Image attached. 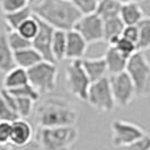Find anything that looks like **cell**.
<instances>
[{
    "instance_id": "cell-40",
    "label": "cell",
    "mask_w": 150,
    "mask_h": 150,
    "mask_svg": "<svg viewBox=\"0 0 150 150\" xmlns=\"http://www.w3.org/2000/svg\"><path fill=\"white\" fill-rule=\"evenodd\" d=\"M98 1H99V0H98Z\"/></svg>"
},
{
    "instance_id": "cell-33",
    "label": "cell",
    "mask_w": 150,
    "mask_h": 150,
    "mask_svg": "<svg viewBox=\"0 0 150 150\" xmlns=\"http://www.w3.org/2000/svg\"><path fill=\"white\" fill-rule=\"evenodd\" d=\"M124 150H150V134L146 133L142 138L124 147Z\"/></svg>"
},
{
    "instance_id": "cell-3",
    "label": "cell",
    "mask_w": 150,
    "mask_h": 150,
    "mask_svg": "<svg viewBox=\"0 0 150 150\" xmlns=\"http://www.w3.org/2000/svg\"><path fill=\"white\" fill-rule=\"evenodd\" d=\"M78 130L72 127L38 128L36 139L43 150H71L78 140Z\"/></svg>"
},
{
    "instance_id": "cell-29",
    "label": "cell",
    "mask_w": 150,
    "mask_h": 150,
    "mask_svg": "<svg viewBox=\"0 0 150 150\" xmlns=\"http://www.w3.org/2000/svg\"><path fill=\"white\" fill-rule=\"evenodd\" d=\"M30 6V0H0V7L4 14L14 13Z\"/></svg>"
},
{
    "instance_id": "cell-12",
    "label": "cell",
    "mask_w": 150,
    "mask_h": 150,
    "mask_svg": "<svg viewBox=\"0 0 150 150\" xmlns=\"http://www.w3.org/2000/svg\"><path fill=\"white\" fill-rule=\"evenodd\" d=\"M88 43L75 30L67 32V51L66 59L68 60H83L87 51Z\"/></svg>"
},
{
    "instance_id": "cell-1",
    "label": "cell",
    "mask_w": 150,
    "mask_h": 150,
    "mask_svg": "<svg viewBox=\"0 0 150 150\" xmlns=\"http://www.w3.org/2000/svg\"><path fill=\"white\" fill-rule=\"evenodd\" d=\"M34 16L54 30H71L81 17L71 1L67 0H36L30 5Z\"/></svg>"
},
{
    "instance_id": "cell-13",
    "label": "cell",
    "mask_w": 150,
    "mask_h": 150,
    "mask_svg": "<svg viewBox=\"0 0 150 150\" xmlns=\"http://www.w3.org/2000/svg\"><path fill=\"white\" fill-rule=\"evenodd\" d=\"M34 130L30 122L25 119H18L11 123V139L10 144L22 146L33 140Z\"/></svg>"
},
{
    "instance_id": "cell-19",
    "label": "cell",
    "mask_w": 150,
    "mask_h": 150,
    "mask_svg": "<svg viewBox=\"0 0 150 150\" xmlns=\"http://www.w3.org/2000/svg\"><path fill=\"white\" fill-rule=\"evenodd\" d=\"M27 83H30L27 70L16 67L5 75L2 86H4V89L13 90L16 88H19V87H23Z\"/></svg>"
},
{
    "instance_id": "cell-35",
    "label": "cell",
    "mask_w": 150,
    "mask_h": 150,
    "mask_svg": "<svg viewBox=\"0 0 150 150\" xmlns=\"http://www.w3.org/2000/svg\"><path fill=\"white\" fill-rule=\"evenodd\" d=\"M9 150H43L41 143L38 142V139H33L26 144L22 146H14V144H9Z\"/></svg>"
},
{
    "instance_id": "cell-4",
    "label": "cell",
    "mask_w": 150,
    "mask_h": 150,
    "mask_svg": "<svg viewBox=\"0 0 150 150\" xmlns=\"http://www.w3.org/2000/svg\"><path fill=\"white\" fill-rule=\"evenodd\" d=\"M127 74L133 81L138 97L150 95V62L144 53L138 51L128 61Z\"/></svg>"
},
{
    "instance_id": "cell-32",
    "label": "cell",
    "mask_w": 150,
    "mask_h": 150,
    "mask_svg": "<svg viewBox=\"0 0 150 150\" xmlns=\"http://www.w3.org/2000/svg\"><path fill=\"white\" fill-rule=\"evenodd\" d=\"M11 123L7 121H0V143L10 144L11 139Z\"/></svg>"
},
{
    "instance_id": "cell-38",
    "label": "cell",
    "mask_w": 150,
    "mask_h": 150,
    "mask_svg": "<svg viewBox=\"0 0 150 150\" xmlns=\"http://www.w3.org/2000/svg\"><path fill=\"white\" fill-rule=\"evenodd\" d=\"M30 5H32V4H33V2H35L36 0H30Z\"/></svg>"
},
{
    "instance_id": "cell-30",
    "label": "cell",
    "mask_w": 150,
    "mask_h": 150,
    "mask_svg": "<svg viewBox=\"0 0 150 150\" xmlns=\"http://www.w3.org/2000/svg\"><path fill=\"white\" fill-rule=\"evenodd\" d=\"M8 91H9L10 94H13L14 96L30 98V99H33L34 102H38V99H40V97H41V94H40L30 83H27V85H25V86H23V87H19V88H16V89L8 90Z\"/></svg>"
},
{
    "instance_id": "cell-31",
    "label": "cell",
    "mask_w": 150,
    "mask_h": 150,
    "mask_svg": "<svg viewBox=\"0 0 150 150\" xmlns=\"http://www.w3.org/2000/svg\"><path fill=\"white\" fill-rule=\"evenodd\" d=\"M18 115L16 114L10 106L8 105L6 99L4 98L1 91H0V121H7V122H14L18 120Z\"/></svg>"
},
{
    "instance_id": "cell-26",
    "label": "cell",
    "mask_w": 150,
    "mask_h": 150,
    "mask_svg": "<svg viewBox=\"0 0 150 150\" xmlns=\"http://www.w3.org/2000/svg\"><path fill=\"white\" fill-rule=\"evenodd\" d=\"M38 30H40V21L36 16L33 15L27 21L23 23L21 27L17 30V32L25 38L33 41V38L38 35Z\"/></svg>"
},
{
    "instance_id": "cell-5",
    "label": "cell",
    "mask_w": 150,
    "mask_h": 150,
    "mask_svg": "<svg viewBox=\"0 0 150 150\" xmlns=\"http://www.w3.org/2000/svg\"><path fill=\"white\" fill-rule=\"evenodd\" d=\"M30 83L41 95L51 94L57 87L58 67L55 62L43 60L27 70Z\"/></svg>"
},
{
    "instance_id": "cell-6",
    "label": "cell",
    "mask_w": 150,
    "mask_h": 150,
    "mask_svg": "<svg viewBox=\"0 0 150 150\" xmlns=\"http://www.w3.org/2000/svg\"><path fill=\"white\" fill-rule=\"evenodd\" d=\"M89 77L83 67L81 60L69 62L66 68V85L68 91L76 98L86 102L90 87Z\"/></svg>"
},
{
    "instance_id": "cell-34",
    "label": "cell",
    "mask_w": 150,
    "mask_h": 150,
    "mask_svg": "<svg viewBox=\"0 0 150 150\" xmlns=\"http://www.w3.org/2000/svg\"><path fill=\"white\" fill-rule=\"evenodd\" d=\"M122 38H127V40L137 44L138 40H139V28H138V25L125 26L124 30H123V33H122Z\"/></svg>"
},
{
    "instance_id": "cell-11",
    "label": "cell",
    "mask_w": 150,
    "mask_h": 150,
    "mask_svg": "<svg viewBox=\"0 0 150 150\" xmlns=\"http://www.w3.org/2000/svg\"><path fill=\"white\" fill-rule=\"evenodd\" d=\"M38 21H40V30L38 35L32 41V46L42 55L44 60L55 62L52 55V40L55 30L43 21L41 19Z\"/></svg>"
},
{
    "instance_id": "cell-24",
    "label": "cell",
    "mask_w": 150,
    "mask_h": 150,
    "mask_svg": "<svg viewBox=\"0 0 150 150\" xmlns=\"http://www.w3.org/2000/svg\"><path fill=\"white\" fill-rule=\"evenodd\" d=\"M139 40H138V51H146L150 49V17H144L138 24Z\"/></svg>"
},
{
    "instance_id": "cell-2",
    "label": "cell",
    "mask_w": 150,
    "mask_h": 150,
    "mask_svg": "<svg viewBox=\"0 0 150 150\" xmlns=\"http://www.w3.org/2000/svg\"><path fill=\"white\" fill-rule=\"evenodd\" d=\"M38 128L72 127L78 120V112L71 102L60 96H50L35 108Z\"/></svg>"
},
{
    "instance_id": "cell-8",
    "label": "cell",
    "mask_w": 150,
    "mask_h": 150,
    "mask_svg": "<svg viewBox=\"0 0 150 150\" xmlns=\"http://www.w3.org/2000/svg\"><path fill=\"white\" fill-rule=\"evenodd\" d=\"M110 83L113 93L115 104L119 107H125L130 105L137 97V91L133 81L127 71L117 75L110 76Z\"/></svg>"
},
{
    "instance_id": "cell-17",
    "label": "cell",
    "mask_w": 150,
    "mask_h": 150,
    "mask_svg": "<svg viewBox=\"0 0 150 150\" xmlns=\"http://www.w3.org/2000/svg\"><path fill=\"white\" fill-rule=\"evenodd\" d=\"M16 67L15 52L8 44L6 34H0V72L6 75Z\"/></svg>"
},
{
    "instance_id": "cell-39",
    "label": "cell",
    "mask_w": 150,
    "mask_h": 150,
    "mask_svg": "<svg viewBox=\"0 0 150 150\" xmlns=\"http://www.w3.org/2000/svg\"><path fill=\"white\" fill-rule=\"evenodd\" d=\"M67 1H72V0H67Z\"/></svg>"
},
{
    "instance_id": "cell-15",
    "label": "cell",
    "mask_w": 150,
    "mask_h": 150,
    "mask_svg": "<svg viewBox=\"0 0 150 150\" xmlns=\"http://www.w3.org/2000/svg\"><path fill=\"white\" fill-rule=\"evenodd\" d=\"M83 67L89 77L90 81L95 83L107 77V66L104 58H94V59H83Z\"/></svg>"
},
{
    "instance_id": "cell-18",
    "label": "cell",
    "mask_w": 150,
    "mask_h": 150,
    "mask_svg": "<svg viewBox=\"0 0 150 150\" xmlns=\"http://www.w3.org/2000/svg\"><path fill=\"white\" fill-rule=\"evenodd\" d=\"M124 27L125 25L120 16L104 21V42H106L108 46H113L122 36Z\"/></svg>"
},
{
    "instance_id": "cell-10",
    "label": "cell",
    "mask_w": 150,
    "mask_h": 150,
    "mask_svg": "<svg viewBox=\"0 0 150 150\" xmlns=\"http://www.w3.org/2000/svg\"><path fill=\"white\" fill-rule=\"evenodd\" d=\"M111 129L112 142L115 147H127L146 134L144 130L141 127L123 120L113 121Z\"/></svg>"
},
{
    "instance_id": "cell-16",
    "label": "cell",
    "mask_w": 150,
    "mask_h": 150,
    "mask_svg": "<svg viewBox=\"0 0 150 150\" xmlns=\"http://www.w3.org/2000/svg\"><path fill=\"white\" fill-rule=\"evenodd\" d=\"M144 17H146L144 13H143L141 6L138 4V1L124 4L121 7L120 18L122 19V22L124 23L125 26L138 25Z\"/></svg>"
},
{
    "instance_id": "cell-22",
    "label": "cell",
    "mask_w": 150,
    "mask_h": 150,
    "mask_svg": "<svg viewBox=\"0 0 150 150\" xmlns=\"http://www.w3.org/2000/svg\"><path fill=\"white\" fill-rule=\"evenodd\" d=\"M67 51V32L55 30L52 40V55L55 62L66 59Z\"/></svg>"
},
{
    "instance_id": "cell-28",
    "label": "cell",
    "mask_w": 150,
    "mask_h": 150,
    "mask_svg": "<svg viewBox=\"0 0 150 150\" xmlns=\"http://www.w3.org/2000/svg\"><path fill=\"white\" fill-rule=\"evenodd\" d=\"M71 2L81 16L95 14L97 10L98 0H72Z\"/></svg>"
},
{
    "instance_id": "cell-21",
    "label": "cell",
    "mask_w": 150,
    "mask_h": 150,
    "mask_svg": "<svg viewBox=\"0 0 150 150\" xmlns=\"http://www.w3.org/2000/svg\"><path fill=\"white\" fill-rule=\"evenodd\" d=\"M34 15L32 7L28 6L26 8H23L21 10H17L14 13H9V14H4V19L7 25L8 30H17L21 25L25 21H27L30 17Z\"/></svg>"
},
{
    "instance_id": "cell-36",
    "label": "cell",
    "mask_w": 150,
    "mask_h": 150,
    "mask_svg": "<svg viewBox=\"0 0 150 150\" xmlns=\"http://www.w3.org/2000/svg\"><path fill=\"white\" fill-rule=\"evenodd\" d=\"M117 2H120L121 5H124V4H128V2H132V1H138V0H116Z\"/></svg>"
},
{
    "instance_id": "cell-20",
    "label": "cell",
    "mask_w": 150,
    "mask_h": 150,
    "mask_svg": "<svg viewBox=\"0 0 150 150\" xmlns=\"http://www.w3.org/2000/svg\"><path fill=\"white\" fill-rule=\"evenodd\" d=\"M43 60L44 59L42 58V55L33 46H30L28 49H25V50H22V51L15 52L16 66L23 68L25 70H28L30 68H33Z\"/></svg>"
},
{
    "instance_id": "cell-23",
    "label": "cell",
    "mask_w": 150,
    "mask_h": 150,
    "mask_svg": "<svg viewBox=\"0 0 150 150\" xmlns=\"http://www.w3.org/2000/svg\"><path fill=\"white\" fill-rule=\"evenodd\" d=\"M121 7H122V5L120 2H117L116 0H99L96 14L103 21H106L110 18L119 17Z\"/></svg>"
},
{
    "instance_id": "cell-14",
    "label": "cell",
    "mask_w": 150,
    "mask_h": 150,
    "mask_svg": "<svg viewBox=\"0 0 150 150\" xmlns=\"http://www.w3.org/2000/svg\"><path fill=\"white\" fill-rule=\"evenodd\" d=\"M104 60L107 66V72L110 76L124 72L128 66L129 59L120 53L114 46H108L104 54Z\"/></svg>"
},
{
    "instance_id": "cell-25",
    "label": "cell",
    "mask_w": 150,
    "mask_h": 150,
    "mask_svg": "<svg viewBox=\"0 0 150 150\" xmlns=\"http://www.w3.org/2000/svg\"><path fill=\"white\" fill-rule=\"evenodd\" d=\"M6 38H7L8 44L14 52L22 51L32 46V41L25 38L17 30H8L6 33Z\"/></svg>"
},
{
    "instance_id": "cell-9",
    "label": "cell",
    "mask_w": 150,
    "mask_h": 150,
    "mask_svg": "<svg viewBox=\"0 0 150 150\" xmlns=\"http://www.w3.org/2000/svg\"><path fill=\"white\" fill-rule=\"evenodd\" d=\"M74 30L78 32L88 44L104 41V21L96 13L81 16L75 24Z\"/></svg>"
},
{
    "instance_id": "cell-37",
    "label": "cell",
    "mask_w": 150,
    "mask_h": 150,
    "mask_svg": "<svg viewBox=\"0 0 150 150\" xmlns=\"http://www.w3.org/2000/svg\"><path fill=\"white\" fill-rule=\"evenodd\" d=\"M0 150H9V144H1L0 143Z\"/></svg>"
},
{
    "instance_id": "cell-7",
    "label": "cell",
    "mask_w": 150,
    "mask_h": 150,
    "mask_svg": "<svg viewBox=\"0 0 150 150\" xmlns=\"http://www.w3.org/2000/svg\"><path fill=\"white\" fill-rule=\"evenodd\" d=\"M86 102L93 108L99 112L111 113L115 110L116 104L113 97L108 77H105L100 80L90 83Z\"/></svg>"
},
{
    "instance_id": "cell-27",
    "label": "cell",
    "mask_w": 150,
    "mask_h": 150,
    "mask_svg": "<svg viewBox=\"0 0 150 150\" xmlns=\"http://www.w3.org/2000/svg\"><path fill=\"white\" fill-rule=\"evenodd\" d=\"M113 46L120 53H122L124 57H127L128 59H130L134 53L138 52V46H137V44L133 43V42H131V41H129V40H127V38H122V36L117 40V42L113 45Z\"/></svg>"
}]
</instances>
